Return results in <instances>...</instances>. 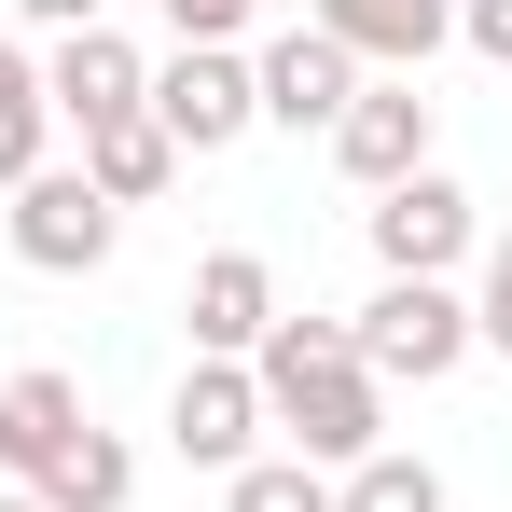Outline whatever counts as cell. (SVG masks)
Returning <instances> with one entry per match:
<instances>
[{
	"label": "cell",
	"mask_w": 512,
	"mask_h": 512,
	"mask_svg": "<svg viewBox=\"0 0 512 512\" xmlns=\"http://www.w3.org/2000/svg\"><path fill=\"white\" fill-rule=\"evenodd\" d=\"M250 388H263V429H291L305 471H360L388 443V388L346 360V319H277L250 346Z\"/></svg>",
	"instance_id": "obj_1"
},
{
	"label": "cell",
	"mask_w": 512,
	"mask_h": 512,
	"mask_svg": "<svg viewBox=\"0 0 512 512\" xmlns=\"http://www.w3.org/2000/svg\"><path fill=\"white\" fill-rule=\"evenodd\" d=\"M346 360L374 388H443L471 360V291L457 277H374V305L346 319Z\"/></svg>",
	"instance_id": "obj_2"
},
{
	"label": "cell",
	"mask_w": 512,
	"mask_h": 512,
	"mask_svg": "<svg viewBox=\"0 0 512 512\" xmlns=\"http://www.w3.org/2000/svg\"><path fill=\"white\" fill-rule=\"evenodd\" d=\"M139 111H153V125L180 139V167H194V153H236V139L263 125L250 56H236V42H180L167 70H153V97H139Z\"/></svg>",
	"instance_id": "obj_3"
},
{
	"label": "cell",
	"mask_w": 512,
	"mask_h": 512,
	"mask_svg": "<svg viewBox=\"0 0 512 512\" xmlns=\"http://www.w3.org/2000/svg\"><path fill=\"white\" fill-rule=\"evenodd\" d=\"M360 236H374L388 277H457V263L485 250V208H471L443 167H416V180H388V194L360 208Z\"/></svg>",
	"instance_id": "obj_4"
},
{
	"label": "cell",
	"mask_w": 512,
	"mask_h": 512,
	"mask_svg": "<svg viewBox=\"0 0 512 512\" xmlns=\"http://www.w3.org/2000/svg\"><path fill=\"white\" fill-rule=\"evenodd\" d=\"M111 236H125V208H111L84 167H28L14 180V263H28V277H97Z\"/></svg>",
	"instance_id": "obj_5"
},
{
	"label": "cell",
	"mask_w": 512,
	"mask_h": 512,
	"mask_svg": "<svg viewBox=\"0 0 512 512\" xmlns=\"http://www.w3.org/2000/svg\"><path fill=\"white\" fill-rule=\"evenodd\" d=\"M360 84H374V70H360L346 42H319V28H277V42L250 56V97H263V125H291V139H333V111H346Z\"/></svg>",
	"instance_id": "obj_6"
},
{
	"label": "cell",
	"mask_w": 512,
	"mask_h": 512,
	"mask_svg": "<svg viewBox=\"0 0 512 512\" xmlns=\"http://www.w3.org/2000/svg\"><path fill=\"white\" fill-rule=\"evenodd\" d=\"M333 167L360 180V194H388V180L429 167V84H402V70H374V84L333 111Z\"/></svg>",
	"instance_id": "obj_7"
},
{
	"label": "cell",
	"mask_w": 512,
	"mask_h": 512,
	"mask_svg": "<svg viewBox=\"0 0 512 512\" xmlns=\"http://www.w3.org/2000/svg\"><path fill=\"white\" fill-rule=\"evenodd\" d=\"M139 97H153V56H139L125 28H70V42L42 56V111L84 125V139H97V125H125Z\"/></svg>",
	"instance_id": "obj_8"
},
{
	"label": "cell",
	"mask_w": 512,
	"mask_h": 512,
	"mask_svg": "<svg viewBox=\"0 0 512 512\" xmlns=\"http://www.w3.org/2000/svg\"><path fill=\"white\" fill-rule=\"evenodd\" d=\"M305 28H319V42H346L360 70L429 84V56L457 42V0H305Z\"/></svg>",
	"instance_id": "obj_9"
},
{
	"label": "cell",
	"mask_w": 512,
	"mask_h": 512,
	"mask_svg": "<svg viewBox=\"0 0 512 512\" xmlns=\"http://www.w3.org/2000/svg\"><path fill=\"white\" fill-rule=\"evenodd\" d=\"M167 443L194 457V471H250V457H263V388H250V360H194L180 402H167Z\"/></svg>",
	"instance_id": "obj_10"
},
{
	"label": "cell",
	"mask_w": 512,
	"mask_h": 512,
	"mask_svg": "<svg viewBox=\"0 0 512 512\" xmlns=\"http://www.w3.org/2000/svg\"><path fill=\"white\" fill-rule=\"evenodd\" d=\"M180 319H194V360H250L277 333V263L263 250H208L194 291H180Z\"/></svg>",
	"instance_id": "obj_11"
},
{
	"label": "cell",
	"mask_w": 512,
	"mask_h": 512,
	"mask_svg": "<svg viewBox=\"0 0 512 512\" xmlns=\"http://www.w3.org/2000/svg\"><path fill=\"white\" fill-rule=\"evenodd\" d=\"M70 443H84V388L70 374H42V360L0 374V485H42Z\"/></svg>",
	"instance_id": "obj_12"
},
{
	"label": "cell",
	"mask_w": 512,
	"mask_h": 512,
	"mask_svg": "<svg viewBox=\"0 0 512 512\" xmlns=\"http://www.w3.org/2000/svg\"><path fill=\"white\" fill-rule=\"evenodd\" d=\"M84 180L111 194V208H153V194L180 180V139L153 125V111H125V125H97V139H84Z\"/></svg>",
	"instance_id": "obj_13"
},
{
	"label": "cell",
	"mask_w": 512,
	"mask_h": 512,
	"mask_svg": "<svg viewBox=\"0 0 512 512\" xmlns=\"http://www.w3.org/2000/svg\"><path fill=\"white\" fill-rule=\"evenodd\" d=\"M28 499H42V512H125V499H139V457H125V443L84 416V443H70V457H56Z\"/></svg>",
	"instance_id": "obj_14"
},
{
	"label": "cell",
	"mask_w": 512,
	"mask_h": 512,
	"mask_svg": "<svg viewBox=\"0 0 512 512\" xmlns=\"http://www.w3.org/2000/svg\"><path fill=\"white\" fill-rule=\"evenodd\" d=\"M333 512H443V471L416 443H374L360 471H333Z\"/></svg>",
	"instance_id": "obj_15"
},
{
	"label": "cell",
	"mask_w": 512,
	"mask_h": 512,
	"mask_svg": "<svg viewBox=\"0 0 512 512\" xmlns=\"http://www.w3.org/2000/svg\"><path fill=\"white\" fill-rule=\"evenodd\" d=\"M42 139H56V111H42V56H28V42H0V194L42 167Z\"/></svg>",
	"instance_id": "obj_16"
},
{
	"label": "cell",
	"mask_w": 512,
	"mask_h": 512,
	"mask_svg": "<svg viewBox=\"0 0 512 512\" xmlns=\"http://www.w3.org/2000/svg\"><path fill=\"white\" fill-rule=\"evenodd\" d=\"M222 512H333V471H305V457H250V471H222Z\"/></svg>",
	"instance_id": "obj_17"
},
{
	"label": "cell",
	"mask_w": 512,
	"mask_h": 512,
	"mask_svg": "<svg viewBox=\"0 0 512 512\" xmlns=\"http://www.w3.org/2000/svg\"><path fill=\"white\" fill-rule=\"evenodd\" d=\"M471 346H499V360H512V236L471 250Z\"/></svg>",
	"instance_id": "obj_18"
},
{
	"label": "cell",
	"mask_w": 512,
	"mask_h": 512,
	"mask_svg": "<svg viewBox=\"0 0 512 512\" xmlns=\"http://www.w3.org/2000/svg\"><path fill=\"white\" fill-rule=\"evenodd\" d=\"M153 14H167V28H180V42H236V28H250V14H263V0H153Z\"/></svg>",
	"instance_id": "obj_19"
},
{
	"label": "cell",
	"mask_w": 512,
	"mask_h": 512,
	"mask_svg": "<svg viewBox=\"0 0 512 512\" xmlns=\"http://www.w3.org/2000/svg\"><path fill=\"white\" fill-rule=\"evenodd\" d=\"M457 42H471L485 70H512V0H457Z\"/></svg>",
	"instance_id": "obj_20"
},
{
	"label": "cell",
	"mask_w": 512,
	"mask_h": 512,
	"mask_svg": "<svg viewBox=\"0 0 512 512\" xmlns=\"http://www.w3.org/2000/svg\"><path fill=\"white\" fill-rule=\"evenodd\" d=\"M14 14H28V28H56V42H70V28H111V0H14Z\"/></svg>",
	"instance_id": "obj_21"
},
{
	"label": "cell",
	"mask_w": 512,
	"mask_h": 512,
	"mask_svg": "<svg viewBox=\"0 0 512 512\" xmlns=\"http://www.w3.org/2000/svg\"><path fill=\"white\" fill-rule=\"evenodd\" d=\"M0 512H42V499H28V485H0Z\"/></svg>",
	"instance_id": "obj_22"
}]
</instances>
